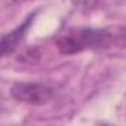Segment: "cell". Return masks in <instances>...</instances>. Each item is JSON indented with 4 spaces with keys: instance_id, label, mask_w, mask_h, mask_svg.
Masks as SVG:
<instances>
[{
    "instance_id": "cell-1",
    "label": "cell",
    "mask_w": 126,
    "mask_h": 126,
    "mask_svg": "<svg viewBox=\"0 0 126 126\" xmlns=\"http://www.w3.org/2000/svg\"><path fill=\"white\" fill-rule=\"evenodd\" d=\"M123 40V30L120 28H71L61 34L55 45L62 55H74L85 50H99L113 46Z\"/></svg>"
},
{
    "instance_id": "cell-2",
    "label": "cell",
    "mask_w": 126,
    "mask_h": 126,
    "mask_svg": "<svg viewBox=\"0 0 126 126\" xmlns=\"http://www.w3.org/2000/svg\"><path fill=\"white\" fill-rule=\"evenodd\" d=\"M11 95L14 99L31 104V105H45L52 101L56 95V89L46 83L36 82H16L11 88Z\"/></svg>"
},
{
    "instance_id": "cell-3",
    "label": "cell",
    "mask_w": 126,
    "mask_h": 126,
    "mask_svg": "<svg viewBox=\"0 0 126 126\" xmlns=\"http://www.w3.org/2000/svg\"><path fill=\"white\" fill-rule=\"evenodd\" d=\"M37 12H39V11H34L33 14L27 15V18H25L18 27H15L12 31H9L8 34H5V36L0 37V58L11 55V53L21 45V42L24 40V37L27 36V33H28L31 24H33V21H34Z\"/></svg>"
},
{
    "instance_id": "cell-4",
    "label": "cell",
    "mask_w": 126,
    "mask_h": 126,
    "mask_svg": "<svg viewBox=\"0 0 126 126\" xmlns=\"http://www.w3.org/2000/svg\"><path fill=\"white\" fill-rule=\"evenodd\" d=\"M104 2H105V0H71L73 6L77 11L85 12V14L96 11L98 8H101L104 5Z\"/></svg>"
},
{
    "instance_id": "cell-5",
    "label": "cell",
    "mask_w": 126,
    "mask_h": 126,
    "mask_svg": "<svg viewBox=\"0 0 126 126\" xmlns=\"http://www.w3.org/2000/svg\"><path fill=\"white\" fill-rule=\"evenodd\" d=\"M15 3H22V2H25V0H14Z\"/></svg>"
}]
</instances>
